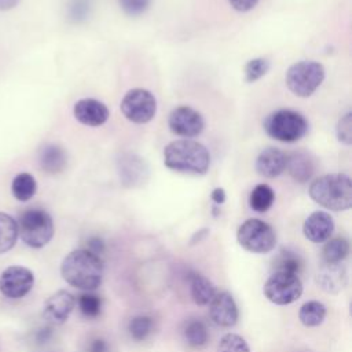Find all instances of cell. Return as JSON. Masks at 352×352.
I'll return each instance as SVG.
<instances>
[{
    "label": "cell",
    "instance_id": "obj_1",
    "mask_svg": "<svg viewBox=\"0 0 352 352\" xmlns=\"http://www.w3.org/2000/svg\"><path fill=\"white\" fill-rule=\"evenodd\" d=\"M60 275L70 286L91 292L102 283L103 264L99 256L88 249H76L62 260Z\"/></svg>",
    "mask_w": 352,
    "mask_h": 352
},
{
    "label": "cell",
    "instance_id": "obj_2",
    "mask_svg": "<svg viewBox=\"0 0 352 352\" xmlns=\"http://www.w3.org/2000/svg\"><path fill=\"white\" fill-rule=\"evenodd\" d=\"M164 164L166 168L191 175H205L210 165L208 148L191 139H179L168 143L164 148Z\"/></svg>",
    "mask_w": 352,
    "mask_h": 352
},
{
    "label": "cell",
    "instance_id": "obj_3",
    "mask_svg": "<svg viewBox=\"0 0 352 352\" xmlns=\"http://www.w3.org/2000/svg\"><path fill=\"white\" fill-rule=\"evenodd\" d=\"M309 197L326 209L348 210L352 206L351 177L346 173L323 175L311 183Z\"/></svg>",
    "mask_w": 352,
    "mask_h": 352
},
{
    "label": "cell",
    "instance_id": "obj_4",
    "mask_svg": "<svg viewBox=\"0 0 352 352\" xmlns=\"http://www.w3.org/2000/svg\"><path fill=\"white\" fill-rule=\"evenodd\" d=\"M18 224V236L30 248L41 249L50 243L55 228L51 214L40 208H30L25 210Z\"/></svg>",
    "mask_w": 352,
    "mask_h": 352
},
{
    "label": "cell",
    "instance_id": "obj_5",
    "mask_svg": "<svg viewBox=\"0 0 352 352\" xmlns=\"http://www.w3.org/2000/svg\"><path fill=\"white\" fill-rule=\"evenodd\" d=\"M264 129L270 138L278 142L293 143L307 135L308 121L298 111L279 109L267 116L264 120Z\"/></svg>",
    "mask_w": 352,
    "mask_h": 352
},
{
    "label": "cell",
    "instance_id": "obj_6",
    "mask_svg": "<svg viewBox=\"0 0 352 352\" xmlns=\"http://www.w3.org/2000/svg\"><path fill=\"white\" fill-rule=\"evenodd\" d=\"M324 67L315 60H300L293 63L286 72V85L298 98L311 96L324 80Z\"/></svg>",
    "mask_w": 352,
    "mask_h": 352
},
{
    "label": "cell",
    "instance_id": "obj_7",
    "mask_svg": "<svg viewBox=\"0 0 352 352\" xmlns=\"http://www.w3.org/2000/svg\"><path fill=\"white\" fill-rule=\"evenodd\" d=\"M236 239L245 250L252 253H268L276 245L274 228L260 219L243 221L236 231Z\"/></svg>",
    "mask_w": 352,
    "mask_h": 352
},
{
    "label": "cell",
    "instance_id": "obj_8",
    "mask_svg": "<svg viewBox=\"0 0 352 352\" xmlns=\"http://www.w3.org/2000/svg\"><path fill=\"white\" fill-rule=\"evenodd\" d=\"M264 296L276 305H287L302 294V282L296 274L275 271L264 283Z\"/></svg>",
    "mask_w": 352,
    "mask_h": 352
},
{
    "label": "cell",
    "instance_id": "obj_9",
    "mask_svg": "<svg viewBox=\"0 0 352 352\" xmlns=\"http://www.w3.org/2000/svg\"><path fill=\"white\" fill-rule=\"evenodd\" d=\"M120 107L124 117L131 122L146 124L157 113V99L148 89L133 88L124 95Z\"/></svg>",
    "mask_w": 352,
    "mask_h": 352
},
{
    "label": "cell",
    "instance_id": "obj_10",
    "mask_svg": "<svg viewBox=\"0 0 352 352\" xmlns=\"http://www.w3.org/2000/svg\"><path fill=\"white\" fill-rule=\"evenodd\" d=\"M34 285V274L23 265H10L0 275V293L10 300L23 298Z\"/></svg>",
    "mask_w": 352,
    "mask_h": 352
},
{
    "label": "cell",
    "instance_id": "obj_11",
    "mask_svg": "<svg viewBox=\"0 0 352 352\" xmlns=\"http://www.w3.org/2000/svg\"><path fill=\"white\" fill-rule=\"evenodd\" d=\"M169 129L183 138L198 136L205 128V120L199 111L190 106H177L168 118Z\"/></svg>",
    "mask_w": 352,
    "mask_h": 352
},
{
    "label": "cell",
    "instance_id": "obj_12",
    "mask_svg": "<svg viewBox=\"0 0 352 352\" xmlns=\"http://www.w3.org/2000/svg\"><path fill=\"white\" fill-rule=\"evenodd\" d=\"M76 305V298L67 290H58L51 294L43 307V316L51 324H63Z\"/></svg>",
    "mask_w": 352,
    "mask_h": 352
},
{
    "label": "cell",
    "instance_id": "obj_13",
    "mask_svg": "<svg viewBox=\"0 0 352 352\" xmlns=\"http://www.w3.org/2000/svg\"><path fill=\"white\" fill-rule=\"evenodd\" d=\"M74 118L87 126H100L109 120L107 106L94 98H82L73 106Z\"/></svg>",
    "mask_w": 352,
    "mask_h": 352
},
{
    "label": "cell",
    "instance_id": "obj_14",
    "mask_svg": "<svg viewBox=\"0 0 352 352\" xmlns=\"http://www.w3.org/2000/svg\"><path fill=\"white\" fill-rule=\"evenodd\" d=\"M210 319L221 327H232L238 320V307L228 292L216 293L209 302Z\"/></svg>",
    "mask_w": 352,
    "mask_h": 352
},
{
    "label": "cell",
    "instance_id": "obj_15",
    "mask_svg": "<svg viewBox=\"0 0 352 352\" xmlns=\"http://www.w3.org/2000/svg\"><path fill=\"white\" fill-rule=\"evenodd\" d=\"M118 173L124 186L133 187L146 180L148 176V166L144 158L133 153H124L118 158Z\"/></svg>",
    "mask_w": 352,
    "mask_h": 352
},
{
    "label": "cell",
    "instance_id": "obj_16",
    "mask_svg": "<svg viewBox=\"0 0 352 352\" xmlns=\"http://www.w3.org/2000/svg\"><path fill=\"white\" fill-rule=\"evenodd\" d=\"M333 231H334V220L327 212H323V210H316L311 213L305 219L302 226L304 236L314 243H322L329 241Z\"/></svg>",
    "mask_w": 352,
    "mask_h": 352
},
{
    "label": "cell",
    "instance_id": "obj_17",
    "mask_svg": "<svg viewBox=\"0 0 352 352\" xmlns=\"http://www.w3.org/2000/svg\"><path fill=\"white\" fill-rule=\"evenodd\" d=\"M286 169V153L276 147L264 148L256 158V170L260 176L274 179Z\"/></svg>",
    "mask_w": 352,
    "mask_h": 352
},
{
    "label": "cell",
    "instance_id": "obj_18",
    "mask_svg": "<svg viewBox=\"0 0 352 352\" xmlns=\"http://www.w3.org/2000/svg\"><path fill=\"white\" fill-rule=\"evenodd\" d=\"M289 175L298 183L308 182L315 172L312 157L304 150H294L286 154V169Z\"/></svg>",
    "mask_w": 352,
    "mask_h": 352
},
{
    "label": "cell",
    "instance_id": "obj_19",
    "mask_svg": "<svg viewBox=\"0 0 352 352\" xmlns=\"http://www.w3.org/2000/svg\"><path fill=\"white\" fill-rule=\"evenodd\" d=\"M38 165L48 175H58L67 166V154L56 143H47L38 151Z\"/></svg>",
    "mask_w": 352,
    "mask_h": 352
},
{
    "label": "cell",
    "instance_id": "obj_20",
    "mask_svg": "<svg viewBox=\"0 0 352 352\" xmlns=\"http://www.w3.org/2000/svg\"><path fill=\"white\" fill-rule=\"evenodd\" d=\"M316 282L323 290L338 293L346 285V270L341 263H324L316 274Z\"/></svg>",
    "mask_w": 352,
    "mask_h": 352
},
{
    "label": "cell",
    "instance_id": "obj_21",
    "mask_svg": "<svg viewBox=\"0 0 352 352\" xmlns=\"http://www.w3.org/2000/svg\"><path fill=\"white\" fill-rule=\"evenodd\" d=\"M190 292L195 304L208 305L216 294L213 283L201 274H192L190 276Z\"/></svg>",
    "mask_w": 352,
    "mask_h": 352
},
{
    "label": "cell",
    "instance_id": "obj_22",
    "mask_svg": "<svg viewBox=\"0 0 352 352\" xmlns=\"http://www.w3.org/2000/svg\"><path fill=\"white\" fill-rule=\"evenodd\" d=\"M37 191V182L29 172H19L14 176L11 183V192L15 199L21 202L30 201Z\"/></svg>",
    "mask_w": 352,
    "mask_h": 352
},
{
    "label": "cell",
    "instance_id": "obj_23",
    "mask_svg": "<svg viewBox=\"0 0 352 352\" xmlns=\"http://www.w3.org/2000/svg\"><path fill=\"white\" fill-rule=\"evenodd\" d=\"M18 239L16 220L4 212H0V254L10 252Z\"/></svg>",
    "mask_w": 352,
    "mask_h": 352
},
{
    "label": "cell",
    "instance_id": "obj_24",
    "mask_svg": "<svg viewBox=\"0 0 352 352\" xmlns=\"http://www.w3.org/2000/svg\"><path fill=\"white\" fill-rule=\"evenodd\" d=\"M274 201H275V192L272 187L265 183L257 184L249 195L250 208L258 213L267 212L272 206Z\"/></svg>",
    "mask_w": 352,
    "mask_h": 352
},
{
    "label": "cell",
    "instance_id": "obj_25",
    "mask_svg": "<svg viewBox=\"0 0 352 352\" xmlns=\"http://www.w3.org/2000/svg\"><path fill=\"white\" fill-rule=\"evenodd\" d=\"M326 318V307L320 301L312 300L301 305L298 311L300 322L307 327L319 326Z\"/></svg>",
    "mask_w": 352,
    "mask_h": 352
},
{
    "label": "cell",
    "instance_id": "obj_26",
    "mask_svg": "<svg viewBox=\"0 0 352 352\" xmlns=\"http://www.w3.org/2000/svg\"><path fill=\"white\" fill-rule=\"evenodd\" d=\"M183 336L186 342L192 348H201L208 342L209 334L204 322L198 319L188 320L183 329Z\"/></svg>",
    "mask_w": 352,
    "mask_h": 352
},
{
    "label": "cell",
    "instance_id": "obj_27",
    "mask_svg": "<svg viewBox=\"0 0 352 352\" xmlns=\"http://www.w3.org/2000/svg\"><path fill=\"white\" fill-rule=\"evenodd\" d=\"M349 253V242L345 238H333L322 250L324 263H341Z\"/></svg>",
    "mask_w": 352,
    "mask_h": 352
},
{
    "label": "cell",
    "instance_id": "obj_28",
    "mask_svg": "<svg viewBox=\"0 0 352 352\" xmlns=\"http://www.w3.org/2000/svg\"><path fill=\"white\" fill-rule=\"evenodd\" d=\"M128 330L133 340L143 341L153 331V319L147 315H138L129 320Z\"/></svg>",
    "mask_w": 352,
    "mask_h": 352
},
{
    "label": "cell",
    "instance_id": "obj_29",
    "mask_svg": "<svg viewBox=\"0 0 352 352\" xmlns=\"http://www.w3.org/2000/svg\"><path fill=\"white\" fill-rule=\"evenodd\" d=\"M301 265H302V261L300 256L290 250H282L275 260V271H283V272L298 275Z\"/></svg>",
    "mask_w": 352,
    "mask_h": 352
},
{
    "label": "cell",
    "instance_id": "obj_30",
    "mask_svg": "<svg viewBox=\"0 0 352 352\" xmlns=\"http://www.w3.org/2000/svg\"><path fill=\"white\" fill-rule=\"evenodd\" d=\"M270 67H271V63L265 58L250 59L246 62V65L243 67L245 80L248 82H254V81L260 80L263 76H265L268 73Z\"/></svg>",
    "mask_w": 352,
    "mask_h": 352
},
{
    "label": "cell",
    "instance_id": "obj_31",
    "mask_svg": "<svg viewBox=\"0 0 352 352\" xmlns=\"http://www.w3.org/2000/svg\"><path fill=\"white\" fill-rule=\"evenodd\" d=\"M217 352H250V348L241 336L227 333L221 337L217 345Z\"/></svg>",
    "mask_w": 352,
    "mask_h": 352
},
{
    "label": "cell",
    "instance_id": "obj_32",
    "mask_svg": "<svg viewBox=\"0 0 352 352\" xmlns=\"http://www.w3.org/2000/svg\"><path fill=\"white\" fill-rule=\"evenodd\" d=\"M78 307L84 316L96 318L100 314L102 300L94 293H84L78 297Z\"/></svg>",
    "mask_w": 352,
    "mask_h": 352
},
{
    "label": "cell",
    "instance_id": "obj_33",
    "mask_svg": "<svg viewBox=\"0 0 352 352\" xmlns=\"http://www.w3.org/2000/svg\"><path fill=\"white\" fill-rule=\"evenodd\" d=\"M336 131H337V138L342 144L349 146L352 143V113L351 111L345 113L338 120Z\"/></svg>",
    "mask_w": 352,
    "mask_h": 352
},
{
    "label": "cell",
    "instance_id": "obj_34",
    "mask_svg": "<svg viewBox=\"0 0 352 352\" xmlns=\"http://www.w3.org/2000/svg\"><path fill=\"white\" fill-rule=\"evenodd\" d=\"M151 0H118L121 10L129 16H138L147 11Z\"/></svg>",
    "mask_w": 352,
    "mask_h": 352
},
{
    "label": "cell",
    "instance_id": "obj_35",
    "mask_svg": "<svg viewBox=\"0 0 352 352\" xmlns=\"http://www.w3.org/2000/svg\"><path fill=\"white\" fill-rule=\"evenodd\" d=\"M89 8V4L87 3V0H74L73 4L70 6V14H72V18L74 19H80V18H84L87 11Z\"/></svg>",
    "mask_w": 352,
    "mask_h": 352
},
{
    "label": "cell",
    "instance_id": "obj_36",
    "mask_svg": "<svg viewBox=\"0 0 352 352\" xmlns=\"http://www.w3.org/2000/svg\"><path fill=\"white\" fill-rule=\"evenodd\" d=\"M228 3L234 10L239 12H246L253 10L257 6L258 0H228Z\"/></svg>",
    "mask_w": 352,
    "mask_h": 352
},
{
    "label": "cell",
    "instance_id": "obj_37",
    "mask_svg": "<svg viewBox=\"0 0 352 352\" xmlns=\"http://www.w3.org/2000/svg\"><path fill=\"white\" fill-rule=\"evenodd\" d=\"M88 352H109V345L103 338H95L89 342Z\"/></svg>",
    "mask_w": 352,
    "mask_h": 352
},
{
    "label": "cell",
    "instance_id": "obj_38",
    "mask_svg": "<svg viewBox=\"0 0 352 352\" xmlns=\"http://www.w3.org/2000/svg\"><path fill=\"white\" fill-rule=\"evenodd\" d=\"M88 250L98 254V253H102L104 250V243L102 239L99 238H91L88 241Z\"/></svg>",
    "mask_w": 352,
    "mask_h": 352
},
{
    "label": "cell",
    "instance_id": "obj_39",
    "mask_svg": "<svg viewBox=\"0 0 352 352\" xmlns=\"http://www.w3.org/2000/svg\"><path fill=\"white\" fill-rule=\"evenodd\" d=\"M210 198H212V201H213L216 205L224 204V201H226V191H224V188H221V187L214 188V190L212 191V194H210Z\"/></svg>",
    "mask_w": 352,
    "mask_h": 352
},
{
    "label": "cell",
    "instance_id": "obj_40",
    "mask_svg": "<svg viewBox=\"0 0 352 352\" xmlns=\"http://www.w3.org/2000/svg\"><path fill=\"white\" fill-rule=\"evenodd\" d=\"M21 0H0V11H10L19 4Z\"/></svg>",
    "mask_w": 352,
    "mask_h": 352
},
{
    "label": "cell",
    "instance_id": "obj_41",
    "mask_svg": "<svg viewBox=\"0 0 352 352\" xmlns=\"http://www.w3.org/2000/svg\"><path fill=\"white\" fill-rule=\"evenodd\" d=\"M206 234H208V230H206V228H204V230L198 231V232L192 236V239H191V245H192V243H197V241L199 242V241H201Z\"/></svg>",
    "mask_w": 352,
    "mask_h": 352
}]
</instances>
